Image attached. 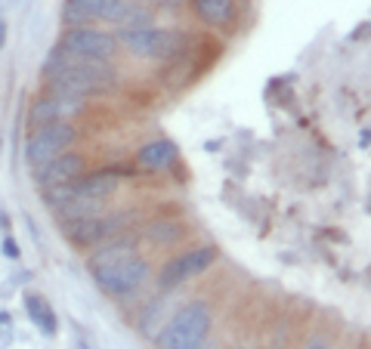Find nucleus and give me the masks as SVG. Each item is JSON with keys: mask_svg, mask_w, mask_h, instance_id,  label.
Instances as JSON below:
<instances>
[{"mask_svg": "<svg viewBox=\"0 0 371 349\" xmlns=\"http://www.w3.org/2000/svg\"><path fill=\"white\" fill-rule=\"evenodd\" d=\"M44 77H46V90L71 93V96H81V100L105 96L118 84V71L111 62L71 56V53H62V50H53L46 56Z\"/></svg>", "mask_w": 371, "mask_h": 349, "instance_id": "nucleus-1", "label": "nucleus"}, {"mask_svg": "<svg viewBox=\"0 0 371 349\" xmlns=\"http://www.w3.org/2000/svg\"><path fill=\"white\" fill-rule=\"evenodd\" d=\"M118 47H124L130 56L136 59H149V62H174L189 53L192 37L186 31L177 28H158V25H149V28H118L115 35Z\"/></svg>", "mask_w": 371, "mask_h": 349, "instance_id": "nucleus-2", "label": "nucleus"}, {"mask_svg": "<svg viewBox=\"0 0 371 349\" xmlns=\"http://www.w3.org/2000/svg\"><path fill=\"white\" fill-rule=\"evenodd\" d=\"M210 325H214L210 306L201 300H192L168 321V328L158 334L155 343H158V349H192L208 340Z\"/></svg>", "mask_w": 371, "mask_h": 349, "instance_id": "nucleus-3", "label": "nucleus"}, {"mask_svg": "<svg viewBox=\"0 0 371 349\" xmlns=\"http://www.w3.org/2000/svg\"><path fill=\"white\" fill-rule=\"evenodd\" d=\"M90 275L96 281V287L109 297H127V294L139 291L149 281L152 266L136 254H127L121 260L102 263V266H90Z\"/></svg>", "mask_w": 371, "mask_h": 349, "instance_id": "nucleus-4", "label": "nucleus"}, {"mask_svg": "<svg viewBox=\"0 0 371 349\" xmlns=\"http://www.w3.org/2000/svg\"><path fill=\"white\" fill-rule=\"evenodd\" d=\"M127 220H134V214H111V216L96 214V216H81V220H65L59 223V229H62V235L75 247L87 250V247H96L99 241L111 238V235L124 232Z\"/></svg>", "mask_w": 371, "mask_h": 349, "instance_id": "nucleus-5", "label": "nucleus"}, {"mask_svg": "<svg viewBox=\"0 0 371 349\" xmlns=\"http://www.w3.org/2000/svg\"><path fill=\"white\" fill-rule=\"evenodd\" d=\"M78 142V130L69 121H53V124H41V127L31 130V136L25 140V161L31 167L50 161L53 155L71 149Z\"/></svg>", "mask_w": 371, "mask_h": 349, "instance_id": "nucleus-6", "label": "nucleus"}, {"mask_svg": "<svg viewBox=\"0 0 371 349\" xmlns=\"http://www.w3.org/2000/svg\"><path fill=\"white\" fill-rule=\"evenodd\" d=\"M214 260H217V247L214 245H201V247L183 250V254H177L174 260H168L161 266V272H158V287H161V291H174V287L183 285V281L208 272V269L214 266Z\"/></svg>", "mask_w": 371, "mask_h": 349, "instance_id": "nucleus-7", "label": "nucleus"}, {"mask_svg": "<svg viewBox=\"0 0 371 349\" xmlns=\"http://www.w3.org/2000/svg\"><path fill=\"white\" fill-rule=\"evenodd\" d=\"M56 50L71 53V56L105 59V62H111V56L118 53V41H115V35H109V31H99V28L84 25V28H65L62 37H59V44H56Z\"/></svg>", "mask_w": 371, "mask_h": 349, "instance_id": "nucleus-8", "label": "nucleus"}, {"mask_svg": "<svg viewBox=\"0 0 371 349\" xmlns=\"http://www.w3.org/2000/svg\"><path fill=\"white\" fill-rule=\"evenodd\" d=\"M87 109V100L71 93H59V90H46L44 96H37L28 109V124L31 127H41V124H53V121H71L81 111Z\"/></svg>", "mask_w": 371, "mask_h": 349, "instance_id": "nucleus-9", "label": "nucleus"}, {"mask_svg": "<svg viewBox=\"0 0 371 349\" xmlns=\"http://www.w3.org/2000/svg\"><path fill=\"white\" fill-rule=\"evenodd\" d=\"M35 170V186L41 189H50V186H59V182H71L78 180L81 173H87V161H84V155H78V151H59V155H53L50 161L37 164Z\"/></svg>", "mask_w": 371, "mask_h": 349, "instance_id": "nucleus-10", "label": "nucleus"}, {"mask_svg": "<svg viewBox=\"0 0 371 349\" xmlns=\"http://www.w3.org/2000/svg\"><path fill=\"white\" fill-rule=\"evenodd\" d=\"M118 170L115 167H102V170H90L81 173L78 180H71L75 198H90V201H105L118 192Z\"/></svg>", "mask_w": 371, "mask_h": 349, "instance_id": "nucleus-11", "label": "nucleus"}, {"mask_svg": "<svg viewBox=\"0 0 371 349\" xmlns=\"http://www.w3.org/2000/svg\"><path fill=\"white\" fill-rule=\"evenodd\" d=\"M177 158H180V149L170 140H152L136 151V161L143 164L145 170H168Z\"/></svg>", "mask_w": 371, "mask_h": 349, "instance_id": "nucleus-12", "label": "nucleus"}, {"mask_svg": "<svg viewBox=\"0 0 371 349\" xmlns=\"http://www.w3.org/2000/svg\"><path fill=\"white\" fill-rule=\"evenodd\" d=\"M192 10L210 28H223L235 16V0H192Z\"/></svg>", "mask_w": 371, "mask_h": 349, "instance_id": "nucleus-13", "label": "nucleus"}, {"mask_svg": "<svg viewBox=\"0 0 371 349\" xmlns=\"http://www.w3.org/2000/svg\"><path fill=\"white\" fill-rule=\"evenodd\" d=\"M25 312H28V319L35 321L37 331L46 334V337H56V331H59V319H56L53 306L41 297V294H28V297H25Z\"/></svg>", "mask_w": 371, "mask_h": 349, "instance_id": "nucleus-14", "label": "nucleus"}, {"mask_svg": "<svg viewBox=\"0 0 371 349\" xmlns=\"http://www.w3.org/2000/svg\"><path fill=\"white\" fill-rule=\"evenodd\" d=\"M99 3L102 0H65L62 25L65 28H84L90 22H99Z\"/></svg>", "mask_w": 371, "mask_h": 349, "instance_id": "nucleus-15", "label": "nucleus"}, {"mask_svg": "<svg viewBox=\"0 0 371 349\" xmlns=\"http://www.w3.org/2000/svg\"><path fill=\"white\" fill-rule=\"evenodd\" d=\"M186 235V226L177 220H155L145 226V241H152V245L164 247V245H177Z\"/></svg>", "mask_w": 371, "mask_h": 349, "instance_id": "nucleus-16", "label": "nucleus"}, {"mask_svg": "<svg viewBox=\"0 0 371 349\" xmlns=\"http://www.w3.org/2000/svg\"><path fill=\"white\" fill-rule=\"evenodd\" d=\"M19 245H16V238H3V256H10V260H19Z\"/></svg>", "mask_w": 371, "mask_h": 349, "instance_id": "nucleus-17", "label": "nucleus"}, {"mask_svg": "<svg viewBox=\"0 0 371 349\" xmlns=\"http://www.w3.org/2000/svg\"><path fill=\"white\" fill-rule=\"evenodd\" d=\"M359 142H362V149H368V142H371V133H368V127H362V133H359Z\"/></svg>", "mask_w": 371, "mask_h": 349, "instance_id": "nucleus-18", "label": "nucleus"}, {"mask_svg": "<svg viewBox=\"0 0 371 349\" xmlns=\"http://www.w3.org/2000/svg\"><path fill=\"white\" fill-rule=\"evenodd\" d=\"M3 47H6V22L0 19V50H3Z\"/></svg>", "mask_w": 371, "mask_h": 349, "instance_id": "nucleus-19", "label": "nucleus"}, {"mask_svg": "<svg viewBox=\"0 0 371 349\" xmlns=\"http://www.w3.org/2000/svg\"><path fill=\"white\" fill-rule=\"evenodd\" d=\"M307 349H328V343H325V340H309Z\"/></svg>", "mask_w": 371, "mask_h": 349, "instance_id": "nucleus-20", "label": "nucleus"}, {"mask_svg": "<svg viewBox=\"0 0 371 349\" xmlns=\"http://www.w3.org/2000/svg\"><path fill=\"white\" fill-rule=\"evenodd\" d=\"M6 321H10V315H6V312H0V325H6Z\"/></svg>", "mask_w": 371, "mask_h": 349, "instance_id": "nucleus-21", "label": "nucleus"}, {"mask_svg": "<svg viewBox=\"0 0 371 349\" xmlns=\"http://www.w3.org/2000/svg\"><path fill=\"white\" fill-rule=\"evenodd\" d=\"M192 349H208V343H198V346H192Z\"/></svg>", "mask_w": 371, "mask_h": 349, "instance_id": "nucleus-22", "label": "nucleus"}]
</instances>
